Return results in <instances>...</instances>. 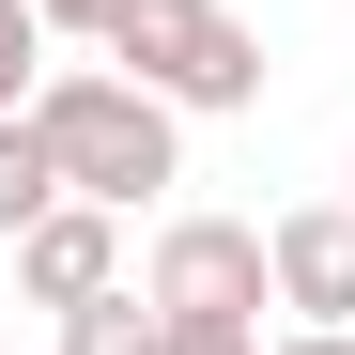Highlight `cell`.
<instances>
[{"mask_svg": "<svg viewBox=\"0 0 355 355\" xmlns=\"http://www.w3.org/2000/svg\"><path fill=\"white\" fill-rule=\"evenodd\" d=\"M170 355H263V340H170Z\"/></svg>", "mask_w": 355, "mask_h": 355, "instance_id": "cell-11", "label": "cell"}, {"mask_svg": "<svg viewBox=\"0 0 355 355\" xmlns=\"http://www.w3.org/2000/svg\"><path fill=\"white\" fill-rule=\"evenodd\" d=\"M263 263H278V309H293V324H355V201L263 216Z\"/></svg>", "mask_w": 355, "mask_h": 355, "instance_id": "cell-4", "label": "cell"}, {"mask_svg": "<svg viewBox=\"0 0 355 355\" xmlns=\"http://www.w3.org/2000/svg\"><path fill=\"white\" fill-rule=\"evenodd\" d=\"M263 355H355V324H293V340H263Z\"/></svg>", "mask_w": 355, "mask_h": 355, "instance_id": "cell-10", "label": "cell"}, {"mask_svg": "<svg viewBox=\"0 0 355 355\" xmlns=\"http://www.w3.org/2000/svg\"><path fill=\"white\" fill-rule=\"evenodd\" d=\"M108 62H124L139 93H170L186 124L263 108V31L232 16V0H124V16H108Z\"/></svg>", "mask_w": 355, "mask_h": 355, "instance_id": "cell-2", "label": "cell"}, {"mask_svg": "<svg viewBox=\"0 0 355 355\" xmlns=\"http://www.w3.org/2000/svg\"><path fill=\"white\" fill-rule=\"evenodd\" d=\"M62 355H170V309H155L139 278H108L93 309H62Z\"/></svg>", "mask_w": 355, "mask_h": 355, "instance_id": "cell-7", "label": "cell"}, {"mask_svg": "<svg viewBox=\"0 0 355 355\" xmlns=\"http://www.w3.org/2000/svg\"><path fill=\"white\" fill-rule=\"evenodd\" d=\"M46 46H62V31H46V0H0V124L46 93Z\"/></svg>", "mask_w": 355, "mask_h": 355, "instance_id": "cell-8", "label": "cell"}, {"mask_svg": "<svg viewBox=\"0 0 355 355\" xmlns=\"http://www.w3.org/2000/svg\"><path fill=\"white\" fill-rule=\"evenodd\" d=\"M108 16H124V0H46V31H78V46H108Z\"/></svg>", "mask_w": 355, "mask_h": 355, "instance_id": "cell-9", "label": "cell"}, {"mask_svg": "<svg viewBox=\"0 0 355 355\" xmlns=\"http://www.w3.org/2000/svg\"><path fill=\"white\" fill-rule=\"evenodd\" d=\"M31 124H46V155H62V186H78V201H108V216H139L155 186H186V108L139 93L108 46H93V62H46Z\"/></svg>", "mask_w": 355, "mask_h": 355, "instance_id": "cell-1", "label": "cell"}, {"mask_svg": "<svg viewBox=\"0 0 355 355\" xmlns=\"http://www.w3.org/2000/svg\"><path fill=\"white\" fill-rule=\"evenodd\" d=\"M139 293L170 309V340H263L278 263H263V232H248V216H170V232H155V263H139Z\"/></svg>", "mask_w": 355, "mask_h": 355, "instance_id": "cell-3", "label": "cell"}, {"mask_svg": "<svg viewBox=\"0 0 355 355\" xmlns=\"http://www.w3.org/2000/svg\"><path fill=\"white\" fill-rule=\"evenodd\" d=\"M108 278H124V216H108V201H62V216L16 232V293H31V309H93Z\"/></svg>", "mask_w": 355, "mask_h": 355, "instance_id": "cell-5", "label": "cell"}, {"mask_svg": "<svg viewBox=\"0 0 355 355\" xmlns=\"http://www.w3.org/2000/svg\"><path fill=\"white\" fill-rule=\"evenodd\" d=\"M62 201H78V186H62V155H46V124L16 108V124H0V248H16L31 216H62Z\"/></svg>", "mask_w": 355, "mask_h": 355, "instance_id": "cell-6", "label": "cell"}]
</instances>
